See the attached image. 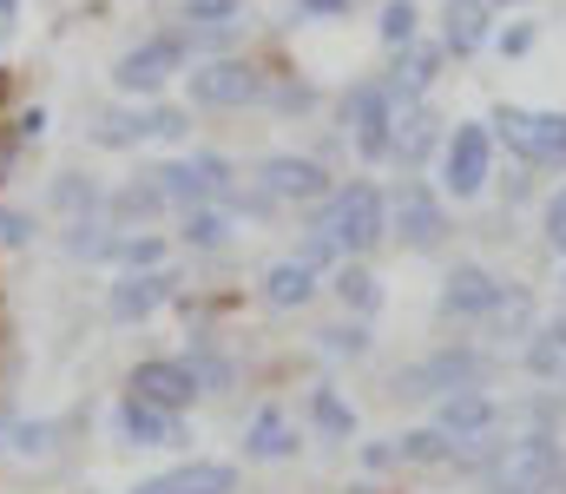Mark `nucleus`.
<instances>
[{
  "label": "nucleus",
  "instance_id": "f257e3e1",
  "mask_svg": "<svg viewBox=\"0 0 566 494\" xmlns=\"http://www.w3.org/2000/svg\"><path fill=\"white\" fill-rule=\"evenodd\" d=\"M560 449H554V435H521V442H507L501 455H494V469H488V482L494 494H554L560 488Z\"/></svg>",
  "mask_w": 566,
  "mask_h": 494
},
{
  "label": "nucleus",
  "instance_id": "f03ea898",
  "mask_svg": "<svg viewBox=\"0 0 566 494\" xmlns=\"http://www.w3.org/2000/svg\"><path fill=\"white\" fill-rule=\"evenodd\" d=\"M323 224H329V238L343 251H369V244L389 238V204H382L376 185H349V191H336V204H329Z\"/></svg>",
  "mask_w": 566,
  "mask_h": 494
},
{
  "label": "nucleus",
  "instance_id": "7ed1b4c3",
  "mask_svg": "<svg viewBox=\"0 0 566 494\" xmlns=\"http://www.w3.org/2000/svg\"><path fill=\"white\" fill-rule=\"evenodd\" d=\"M494 133L521 153L527 165H566V113H521L494 106Z\"/></svg>",
  "mask_w": 566,
  "mask_h": 494
},
{
  "label": "nucleus",
  "instance_id": "20e7f679",
  "mask_svg": "<svg viewBox=\"0 0 566 494\" xmlns=\"http://www.w3.org/2000/svg\"><path fill=\"white\" fill-rule=\"evenodd\" d=\"M434 429H441L454 449H488L494 429H501V409H494L481 389H448L441 409H434Z\"/></svg>",
  "mask_w": 566,
  "mask_h": 494
},
{
  "label": "nucleus",
  "instance_id": "39448f33",
  "mask_svg": "<svg viewBox=\"0 0 566 494\" xmlns=\"http://www.w3.org/2000/svg\"><path fill=\"white\" fill-rule=\"evenodd\" d=\"M481 376H488V356H474V349H441V356L416 362V369L396 382V396H448V389H481Z\"/></svg>",
  "mask_w": 566,
  "mask_h": 494
},
{
  "label": "nucleus",
  "instance_id": "423d86ee",
  "mask_svg": "<svg viewBox=\"0 0 566 494\" xmlns=\"http://www.w3.org/2000/svg\"><path fill=\"white\" fill-rule=\"evenodd\" d=\"M488 165H494V133L488 126H454V139L441 153V185L454 198H474L488 185Z\"/></svg>",
  "mask_w": 566,
  "mask_h": 494
},
{
  "label": "nucleus",
  "instance_id": "0eeeda50",
  "mask_svg": "<svg viewBox=\"0 0 566 494\" xmlns=\"http://www.w3.org/2000/svg\"><path fill=\"white\" fill-rule=\"evenodd\" d=\"M389 224H396V238L409 244V251H434L441 238H448V211H441V198L428 191V185H402L396 191V204H389Z\"/></svg>",
  "mask_w": 566,
  "mask_h": 494
},
{
  "label": "nucleus",
  "instance_id": "6e6552de",
  "mask_svg": "<svg viewBox=\"0 0 566 494\" xmlns=\"http://www.w3.org/2000/svg\"><path fill=\"white\" fill-rule=\"evenodd\" d=\"M158 178V191L171 198V204H211V198H231V165L224 159H211V153H198V159H185V165H165V171H151Z\"/></svg>",
  "mask_w": 566,
  "mask_h": 494
},
{
  "label": "nucleus",
  "instance_id": "1a4fd4ad",
  "mask_svg": "<svg viewBox=\"0 0 566 494\" xmlns=\"http://www.w3.org/2000/svg\"><path fill=\"white\" fill-rule=\"evenodd\" d=\"M171 73H185V40H171V33H158V40H145L133 46L119 66H113V86L119 93H158Z\"/></svg>",
  "mask_w": 566,
  "mask_h": 494
},
{
  "label": "nucleus",
  "instance_id": "9d476101",
  "mask_svg": "<svg viewBox=\"0 0 566 494\" xmlns=\"http://www.w3.org/2000/svg\"><path fill=\"white\" fill-rule=\"evenodd\" d=\"M396 93L389 86H356L349 93V133H356V153L363 159H389V133H396Z\"/></svg>",
  "mask_w": 566,
  "mask_h": 494
},
{
  "label": "nucleus",
  "instance_id": "9b49d317",
  "mask_svg": "<svg viewBox=\"0 0 566 494\" xmlns=\"http://www.w3.org/2000/svg\"><path fill=\"white\" fill-rule=\"evenodd\" d=\"M258 93H264V80H258V66H244V60H211V66L191 73V99H198V106H251Z\"/></svg>",
  "mask_w": 566,
  "mask_h": 494
},
{
  "label": "nucleus",
  "instance_id": "f8f14e48",
  "mask_svg": "<svg viewBox=\"0 0 566 494\" xmlns=\"http://www.w3.org/2000/svg\"><path fill=\"white\" fill-rule=\"evenodd\" d=\"M139 139H185V113L158 106V113H113V119H99V146H139Z\"/></svg>",
  "mask_w": 566,
  "mask_h": 494
},
{
  "label": "nucleus",
  "instance_id": "ddd939ff",
  "mask_svg": "<svg viewBox=\"0 0 566 494\" xmlns=\"http://www.w3.org/2000/svg\"><path fill=\"white\" fill-rule=\"evenodd\" d=\"M171 291H178V284H171L158 264H151V271H133V277L113 284V317H119V324H139L158 304H171Z\"/></svg>",
  "mask_w": 566,
  "mask_h": 494
},
{
  "label": "nucleus",
  "instance_id": "4468645a",
  "mask_svg": "<svg viewBox=\"0 0 566 494\" xmlns=\"http://www.w3.org/2000/svg\"><path fill=\"white\" fill-rule=\"evenodd\" d=\"M133 396L158 402V409H185V402L198 396V376H191L185 362H139V369H133Z\"/></svg>",
  "mask_w": 566,
  "mask_h": 494
},
{
  "label": "nucleus",
  "instance_id": "2eb2a0df",
  "mask_svg": "<svg viewBox=\"0 0 566 494\" xmlns=\"http://www.w3.org/2000/svg\"><path fill=\"white\" fill-rule=\"evenodd\" d=\"M494 297H501V284H494L481 264H454V271H448V291H441V311H448V317H488Z\"/></svg>",
  "mask_w": 566,
  "mask_h": 494
},
{
  "label": "nucleus",
  "instance_id": "dca6fc26",
  "mask_svg": "<svg viewBox=\"0 0 566 494\" xmlns=\"http://www.w3.org/2000/svg\"><path fill=\"white\" fill-rule=\"evenodd\" d=\"M323 191H329V178H323L316 159H290V153L283 159H264V198H303L310 204Z\"/></svg>",
  "mask_w": 566,
  "mask_h": 494
},
{
  "label": "nucleus",
  "instance_id": "f3484780",
  "mask_svg": "<svg viewBox=\"0 0 566 494\" xmlns=\"http://www.w3.org/2000/svg\"><path fill=\"white\" fill-rule=\"evenodd\" d=\"M119 429H126V442H139V449H171V442H178L171 409H158V402H145V396H126Z\"/></svg>",
  "mask_w": 566,
  "mask_h": 494
},
{
  "label": "nucleus",
  "instance_id": "a211bd4d",
  "mask_svg": "<svg viewBox=\"0 0 566 494\" xmlns=\"http://www.w3.org/2000/svg\"><path fill=\"white\" fill-rule=\"evenodd\" d=\"M316 297V264H303V257H283L264 271V304H277V311H303Z\"/></svg>",
  "mask_w": 566,
  "mask_h": 494
},
{
  "label": "nucleus",
  "instance_id": "6ab92c4d",
  "mask_svg": "<svg viewBox=\"0 0 566 494\" xmlns=\"http://www.w3.org/2000/svg\"><path fill=\"white\" fill-rule=\"evenodd\" d=\"M231 488H238V475L224 462H191V469H171V475L145 482L139 494H231Z\"/></svg>",
  "mask_w": 566,
  "mask_h": 494
},
{
  "label": "nucleus",
  "instance_id": "aec40b11",
  "mask_svg": "<svg viewBox=\"0 0 566 494\" xmlns=\"http://www.w3.org/2000/svg\"><path fill=\"white\" fill-rule=\"evenodd\" d=\"M382 462H409V469H448L454 462V442L441 429H416V435H396V449H382Z\"/></svg>",
  "mask_w": 566,
  "mask_h": 494
},
{
  "label": "nucleus",
  "instance_id": "412c9836",
  "mask_svg": "<svg viewBox=\"0 0 566 494\" xmlns=\"http://www.w3.org/2000/svg\"><path fill=\"white\" fill-rule=\"evenodd\" d=\"M441 20H448V27H441L448 53H474V46L488 40V0H448Z\"/></svg>",
  "mask_w": 566,
  "mask_h": 494
},
{
  "label": "nucleus",
  "instance_id": "4be33fe9",
  "mask_svg": "<svg viewBox=\"0 0 566 494\" xmlns=\"http://www.w3.org/2000/svg\"><path fill=\"white\" fill-rule=\"evenodd\" d=\"M434 146V119H428L422 106H396V133H389V159L416 165Z\"/></svg>",
  "mask_w": 566,
  "mask_h": 494
},
{
  "label": "nucleus",
  "instance_id": "5701e85b",
  "mask_svg": "<svg viewBox=\"0 0 566 494\" xmlns=\"http://www.w3.org/2000/svg\"><path fill=\"white\" fill-rule=\"evenodd\" d=\"M244 449H251L258 462H283V455H296V429H290V416H283V409H264V416L251 422Z\"/></svg>",
  "mask_w": 566,
  "mask_h": 494
},
{
  "label": "nucleus",
  "instance_id": "b1692460",
  "mask_svg": "<svg viewBox=\"0 0 566 494\" xmlns=\"http://www.w3.org/2000/svg\"><path fill=\"white\" fill-rule=\"evenodd\" d=\"M488 324H494V336H527V324H534V297H527V291H501L494 311H488Z\"/></svg>",
  "mask_w": 566,
  "mask_h": 494
},
{
  "label": "nucleus",
  "instance_id": "393cba45",
  "mask_svg": "<svg viewBox=\"0 0 566 494\" xmlns=\"http://www.w3.org/2000/svg\"><path fill=\"white\" fill-rule=\"evenodd\" d=\"M224 238H231V218H224V211H211V204H191V211H185V244L218 251Z\"/></svg>",
  "mask_w": 566,
  "mask_h": 494
},
{
  "label": "nucleus",
  "instance_id": "a878e982",
  "mask_svg": "<svg viewBox=\"0 0 566 494\" xmlns=\"http://www.w3.org/2000/svg\"><path fill=\"white\" fill-rule=\"evenodd\" d=\"M336 297H343V304H349L356 317H369V311L382 304V291H376V277H369V271H356V264H343V271H336Z\"/></svg>",
  "mask_w": 566,
  "mask_h": 494
},
{
  "label": "nucleus",
  "instance_id": "bb28decb",
  "mask_svg": "<svg viewBox=\"0 0 566 494\" xmlns=\"http://www.w3.org/2000/svg\"><path fill=\"white\" fill-rule=\"evenodd\" d=\"M434 66H441V53H416V60L396 73V86H389V93H396V99H422L428 86H434Z\"/></svg>",
  "mask_w": 566,
  "mask_h": 494
},
{
  "label": "nucleus",
  "instance_id": "cd10ccee",
  "mask_svg": "<svg viewBox=\"0 0 566 494\" xmlns=\"http://www.w3.org/2000/svg\"><path fill=\"white\" fill-rule=\"evenodd\" d=\"M46 449H53V422H33V429L27 422H7V455L27 462V455H46Z\"/></svg>",
  "mask_w": 566,
  "mask_h": 494
},
{
  "label": "nucleus",
  "instance_id": "c85d7f7f",
  "mask_svg": "<svg viewBox=\"0 0 566 494\" xmlns=\"http://www.w3.org/2000/svg\"><path fill=\"white\" fill-rule=\"evenodd\" d=\"M382 40L389 46H409L416 40V0H389L382 7Z\"/></svg>",
  "mask_w": 566,
  "mask_h": 494
},
{
  "label": "nucleus",
  "instance_id": "c756f323",
  "mask_svg": "<svg viewBox=\"0 0 566 494\" xmlns=\"http://www.w3.org/2000/svg\"><path fill=\"white\" fill-rule=\"evenodd\" d=\"M113 257L133 264V271H151V264L165 257V244H158V238H113Z\"/></svg>",
  "mask_w": 566,
  "mask_h": 494
},
{
  "label": "nucleus",
  "instance_id": "7c9ffc66",
  "mask_svg": "<svg viewBox=\"0 0 566 494\" xmlns=\"http://www.w3.org/2000/svg\"><path fill=\"white\" fill-rule=\"evenodd\" d=\"M158 204H165L158 178H151V185H126V191H119V218H151Z\"/></svg>",
  "mask_w": 566,
  "mask_h": 494
},
{
  "label": "nucleus",
  "instance_id": "2f4dec72",
  "mask_svg": "<svg viewBox=\"0 0 566 494\" xmlns=\"http://www.w3.org/2000/svg\"><path fill=\"white\" fill-rule=\"evenodd\" d=\"M316 422H323L329 435H349V429H356V416H349V409H343L329 389H316Z\"/></svg>",
  "mask_w": 566,
  "mask_h": 494
},
{
  "label": "nucleus",
  "instance_id": "473e14b6",
  "mask_svg": "<svg viewBox=\"0 0 566 494\" xmlns=\"http://www.w3.org/2000/svg\"><path fill=\"white\" fill-rule=\"evenodd\" d=\"M323 349H329V356H363V349H369V329H323Z\"/></svg>",
  "mask_w": 566,
  "mask_h": 494
},
{
  "label": "nucleus",
  "instance_id": "72a5a7b5",
  "mask_svg": "<svg viewBox=\"0 0 566 494\" xmlns=\"http://www.w3.org/2000/svg\"><path fill=\"white\" fill-rule=\"evenodd\" d=\"M547 244H554V251H566V185L547 198Z\"/></svg>",
  "mask_w": 566,
  "mask_h": 494
},
{
  "label": "nucleus",
  "instance_id": "f704fd0d",
  "mask_svg": "<svg viewBox=\"0 0 566 494\" xmlns=\"http://www.w3.org/2000/svg\"><path fill=\"white\" fill-rule=\"evenodd\" d=\"M191 20H205V27H224V20H238V0H191Z\"/></svg>",
  "mask_w": 566,
  "mask_h": 494
},
{
  "label": "nucleus",
  "instance_id": "c9c22d12",
  "mask_svg": "<svg viewBox=\"0 0 566 494\" xmlns=\"http://www.w3.org/2000/svg\"><path fill=\"white\" fill-rule=\"evenodd\" d=\"M0 238H7V244H20V238H27V218H13V211H0Z\"/></svg>",
  "mask_w": 566,
  "mask_h": 494
},
{
  "label": "nucleus",
  "instance_id": "e433bc0d",
  "mask_svg": "<svg viewBox=\"0 0 566 494\" xmlns=\"http://www.w3.org/2000/svg\"><path fill=\"white\" fill-rule=\"evenodd\" d=\"M40 133H46V113H40V106H33V113H27V119H20V139H40Z\"/></svg>",
  "mask_w": 566,
  "mask_h": 494
},
{
  "label": "nucleus",
  "instance_id": "4c0bfd02",
  "mask_svg": "<svg viewBox=\"0 0 566 494\" xmlns=\"http://www.w3.org/2000/svg\"><path fill=\"white\" fill-rule=\"evenodd\" d=\"M303 13H349V0H303Z\"/></svg>",
  "mask_w": 566,
  "mask_h": 494
},
{
  "label": "nucleus",
  "instance_id": "58836bf2",
  "mask_svg": "<svg viewBox=\"0 0 566 494\" xmlns=\"http://www.w3.org/2000/svg\"><path fill=\"white\" fill-rule=\"evenodd\" d=\"M13 153H20V146H13V139H0V185H7V171H13Z\"/></svg>",
  "mask_w": 566,
  "mask_h": 494
},
{
  "label": "nucleus",
  "instance_id": "ea45409f",
  "mask_svg": "<svg viewBox=\"0 0 566 494\" xmlns=\"http://www.w3.org/2000/svg\"><path fill=\"white\" fill-rule=\"evenodd\" d=\"M13 20H20V0H0V33H7Z\"/></svg>",
  "mask_w": 566,
  "mask_h": 494
},
{
  "label": "nucleus",
  "instance_id": "a19ab883",
  "mask_svg": "<svg viewBox=\"0 0 566 494\" xmlns=\"http://www.w3.org/2000/svg\"><path fill=\"white\" fill-rule=\"evenodd\" d=\"M488 7H521V0H488Z\"/></svg>",
  "mask_w": 566,
  "mask_h": 494
}]
</instances>
